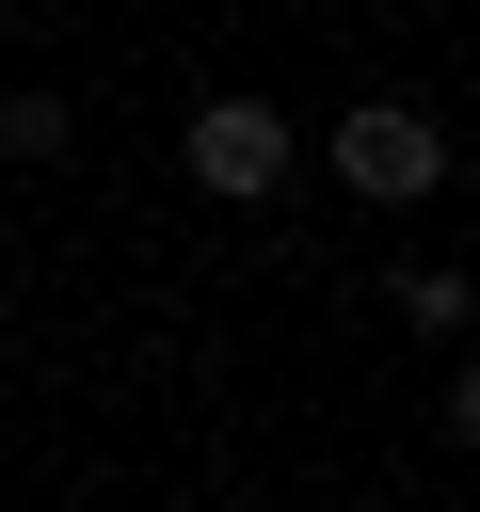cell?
<instances>
[{
	"label": "cell",
	"instance_id": "obj_1",
	"mask_svg": "<svg viewBox=\"0 0 480 512\" xmlns=\"http://www.w3.org/2000/svg\"><path fill=\"white\" fill-rule=\"evenodd\" d=\"M176 160H192V192H224V208H272V192H288V160H304V128H288L272 96H192Z\"/></svg>",
	"mask_w": 480,
	"mask_h": 512
},
{
	"label": "cell",
	"instance_id": "obj_2",
	"mask_svg": "<svg viewBox=\"0 0 480 512\" xmlns=\"http://www.w3.org/2000/svg\"><path fill=\"white\" fill-rule=\"evenodd\" d=\"M320 160H336V192H368V208H416V192L448 176V128H432L416 96H352V112L320 128Z\"/></svg>",
	"mask_w": 480,
	"mask_h": 512
},
{
	"label": "cell",
	"instance_id": "obj_3",
	"mask_svg": "<svg viewBox=\"0 0 480 512\" xmlns=\"http://www.w3.org/2000/svg\"><path fill=\"white\" fill-rule=\"evenodd\" d=\"M64 144H80V112H64L48 80H16V96H0V160H64Z\"/></svg>",
	"mask_w": 480,
	"mask_h": 512
}]
</instances>
